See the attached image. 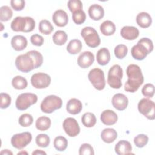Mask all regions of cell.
I'll return each mask as SVG.
<instances>
[{"label": "cell", "instance_id": "obj_1", "mask_svg": "<svg viewBox=\"0 0 155 155\" xmlns=\"http://www.w3.org/2000/svg\"><path fill=\"white\" fill-rule=\"evenodd\" d=\"M43 56L36 50H30L26 53L19 55L15 60V65L18 70L28 73L42 65Z\"/></svg>", "mask_w": 155, "mask_h": 155}, {"label": "cell", "instance_id": "obj_2", "mask_svg": "<svg viewBox=\"0 0 155 155\" xmlns=\"http://www.w3.org/2000/svg\"><path fill=\"white\" fill-rule=\"evenodd\" d=\"M128 80L124 85V90L127 92L134 93L143 84L144 78L142 70L136 64H130L126 70Z\"/></svg>", "mask_w": 155, "mask_h": 155}, {"label": "cell", "instance_id": "obj_3", "mask_svg": "<svg viewBox=\"0 0 155 155\" xmlns=\"http://www.w3.org/2000/svg\"><path fill=\"white\" fill-rule=\"evenodd\" d=\"M154 48L152 41L148 38H142L131 50L132 57L139 61L144 59Z\"/></svg>", "mask_w": 155, "mask_h": 155}, {"label": "cell", "instance_id": "obj_4", "mask_svg": "<svg viewBox=\"0 0 155 155\" xmlns=\"http://www.w3.org/2000/svg\"><path fill=\"white\" fill-rule=\"evenodd\" d=\"M10 27L13 31L16 32H31L35 29V21L29 16H17L12 21Z\"/></svg>", "mask_w": 155, "mask_h": 155}, {"label": "cell", "instance_id": "obj_5", "mask_svg": "<svg viewBox=\"0 0 155 155\" xmlns=\"http://www.w3.org/2000/svg\"><path fill=\"white\" fill-rule=\"evenodd\" d=\"M122 68L119 65L115 64L113 65L108 71L107 83L112 88L119 89L122 85Z\"/></svg>", "mask_w": 155, "mask_h": 155}, {"label": "cell", "instance_id": "obj_6", "mask_svg": "<svg viewBox=\"0 0 155 155\" xmlns=\"http://www.w3.org/2000/svg\"><path fill=\"white\" fill-rule=\"evenodd\" d=\"M62 100L56 95L46 96L41 104V110L42 112L47 114L51 113L55 110L61 108Z\"/></svg>", "mask_w": 155, "mask_h": 155}, {"label": "cell", "instance_id": "obj_7", "mask_svg": "<svg viewBox=\"0 0 155 155\" xmlns=\"http://www.w3.org/2000/svg\"><path fill=\"white\" fill-rule=\"evenodd\" d=\"M81 35L86 44L91 48H96L101 44V39L97 31L91 27H85L81 31Z\"/></svg>", "mask_w": 155, "mask_h": 155}, {"label": "cell", "instance_id": "obj_8", "mask_svg": "<svg viewBox=\"0 0 155 155\" xmlns=\"http://www.w3.org/2000/svg\"><path fill=\"white\" fill-rule=\"evenodd\" d=\"M88 78L91 84L96 90H102L105 88V80L104 73L102 70L99 68L91 69L88 73Z\"/></svg>", "mask_w": 155, "mask_h": 155}, {"label": "cell", "instance_id": "obj_9", "mask_svg": "<svg viewBox=\"0 0 155 155\" xmlns=\"http://www.w3.org/2000/svg\"><path fill=\"white\" fill-rule=\"evenodd\" d=\"M38 96L31 93H24L19 94L16 100V107L18 110L24 111L36 103Z\"/></svg>", "mask_w": 155, "mask_h": 155}, {"label": "cell", "instance_id": "obj_10", "mask_svg": "<svg viewBox=\"0 0 155 155\" xmlns=\"http://www.w3.org/2000/svg\"><path fill=\"white\" fill-rule=\"evenodd\" d=\"M137 108L139 113L147 119L150 120L155 119V104L153 101L148 98H143L139 102Z\"/></svg>", "mask_w": 155, "mask_h": 155}, {"label": "cell", "instance_id": "obj_11", "mask_svg": "<svg viewBox=\"0 0 155 155\" xmlns=\"http://www.w3.org/2000/svg\"><path fill=\"white\" fill-rule=\"evenodd\" d=\"M32 140V135L30 132H23L14 134L11 138L12 145L18 150H21L28 145Z\"/></svg>", "mask_w": 155, "mask_h": 155}, {"label": "cell", "instance_id": "obj_12", "mask_svg": "<svg viewBox=\"0 0 155 155\" xmlns=\"http://www.w3.org/2000/svg\"><path fill=\"white\" fill-rule=\"evenodd\" d=\"M32 86L38 89H42L48 87L51 83L50 76L45 73H36L32 75L31 79Z\"/></svg>", "mask_w": 155, "mask_h": 155}, {"label": "cell", "instance_id": "obj_13", "mask_svg": "<svg viewBox=\"0 0 155 155\" xmlns=\"http://www.w3.org/2000/svg\"><path fill=\"white\" fill-rule=\"evenodd\" d=\"M63 128L70 137H75L80 133V127L77 120L73 117H67L63 122Z\"/></svg>", "mask_w": 155, "mask_h": 155}, {"label": "cell", "instance_id": "obj_14", "mask_svg": "<svg viewBox=\"0 0 155 155\" xmlns=\"http://www.w3.org/2000/svg\"><path fill=\"white\" fill-rule=\"evenodd\" d=\"M111 103L114 108L119 111H123L125 110L128 106V99L125 94L117 93L113 96Z\"/></svg>", "mask_w": 155, "mask_h": 155}, {"label": "cell", "instance_id": "obj_15", "mask_svg": "<svg viewBox=\"0 0 155 155\" xmlns=\"http://www.w3.org/2000/svg\"><path fill=\"white\" fill-rule=\"evenodd\" d=\"M94 61V54L88 51H84L79 54L78 58V65L82 68H86L91 66Z\"/></svg>", "mask_w": 155, "mask_h": 155}, {"label": "cell", "instance_id": "obj_16", "mask_svg": "<svg viewBox=\"0 0 155 155\" xmlns=\"http://www.w3.org/2000/svg\"><path fill=\"white\" fill-rule=\"evenodd\" d=\"M52 20L56 25L62 27H65L68 21L67 13L63 10L59 9L56 10L52 15Z\"/></svg>", "mask_w": 155, "mask_h": 155}, {"label": "cell", "instance_id": "obj_17", "mask_svg": "<svg viewBox=\"0 0 155 155\" xmlns=\"http://www.w3.org/2000/svg\"><path fill=\"white\" fill-rule=\"evenodd\" d=\"M101 122L107 125H112L117 121V114L111 110H106L102 112L100 117Z\"/></svg>", "mask_w": 155, "mask_h": 155}, {"label": "cell", "instance_id": "obj_18", "mask_svg": "<svg viewBox=\"0 0 155 155\" xmlns=\"http://www.w3.org/2000/svg\"><path fill=\"white\" fill-rule=\"evenodd\" d=\"M120 35L127 40H134L139 35V30L133 26H124L120 30Z\"/></svg>", "mask_w": 155, "mask_h": 155}, {"label": "cell", "instance_id": "obj_19", "mask_svg": "<svg viewBox=\"0 0 155 155\" xmlns=\"http://www.w3.org/2000/svg\"><path fill=\"white\" fill-rule=\"evenodd\" d=\"M88 15L91 19L99 21L104 16V8L97 4H92L88 8Z\"/></svg>", "mask_w": 155, "mask_h": 155}, {"label": "cell", "instance_id": "obj_20", "mask_svg": "<svg viewBox=\"0 0 155 155\" xmlns=\"http://www.w3.org/2000/svg\"><path fill=\"white\" fill-rule=\"evenodd\" d=\"M82 109V104L78 99L71 98L67 103L66 110L71 114H78Z\"/></svg>", "mask_w": 155, "mask_h": 155}, {"label": "cell", "instance_id": "obj_21", "mask_svg": "<svg viewBox=\"0 0 155 155\" xmlns=\"http://www.w3.org/2000/svg\"><path fill=\"white\" fill-rule=\"evenodd\" d=\"M11 45L16 51H22L27 46V40L22 35H15L11 39Z\"/></svg>", "mask_w": 155, "mask_h": 155}, {"label": "cell", "instance_id": "obj_22", "mask_svg": "<svg viewBox=\"0 0 155 155\" xmlns=\"http://www.w3.org/2000/svg\"><path fill=\"white\" fill-rule=\"evenodd\" d=\"M114 150L116 153L118 155L132 154V146L128 141L122 140L118 142L115 145Z\"/></svg>", "mask_w": 155, "mask_h": 155}, {"label": "cell", "instance_id": "obj_23", "mask_svg": "<svg viewBox=\"0 0 155 155\" xmlns=\"http://www.w3.org/2000/svg\"><path fill=\"white\" fill-rule=\"evenodd\" d=\"M136 20L137 25L143 28L149 27L152 23V18L150 15L145 12L138 13Z\"/></svg>", "mask_w": 155, "mask_h": 155}, {"label": "cell", "instance_id": "obj_24", "mask_svg": "<svg viewBox=\"0 0 155 155\" xmlns=\"http://www.w3.org/2000/svg\"><path fill=\"white\" fill-rule=\"evenodd\" d=\"M110 53L108 48L103 47L100 48L96 53L97 62L101 65H107L110 61Z\"/></svg>", "mask_w": 155, "mask_h": 155}, {"label": "cell", "instance_id": "obj_25", "mask_svg": "<svg viewBox=\"0 0 155 155\" xmlns=\"http://www.w3.org/2000/svg\"><path fill=\"white\" fill-rule=\"evenodd\" d=\"M101 137L104 142L110 143L116 139L117 137V133L113 128H105L101 133Z\"/></svg>", "mask_w": 155, "mask_h": 155}, {"label": "cell", "instance_id": "obj_26", "mask_svg": "<svg viewBox=\"0 0 155 155\" xmlns=\"http://www.w3.org/2000/svg\"><path fill=\"white\" fill-rule=\"evenodd\" d=\"M100 30L102 35L105 36H110L114 33L116 31V25L112 21L107 20L101 24Z\"/></svg>", "mask_w": 155, "mask_h": 155}, {"label": "cell", "instance_id": "obj_27", "mask_svg": "<svg viewBox=\"0 0 155 155\" xmlns=\"http://www.w3.org/2000/svg\"><path fill=\"white\" fill-rule=\"evenodd\" d=\"M82 44L79 39H74L71 40L67 45V51L71 54L79 53L82 49Z\"/></svg>", "mask_w": 155, "mask_h": 155}, {"label": "cell", "instance_id": "obj_28", "mask_svg": "<svg viewBox=\"0 0 155 155\" xmlns=\"http://www.w3.org/2000/svg\"><path fill=\"white\" fill-rule=\"evenodd\" d=\"M51 120L47 116H41L37 119L35 123L36 128L39 131H46L51 126Z\"/></svg>", "mask_w": 155, "mask_h": 155}, {"label": "cell", "instance_id": "obj_29", "mask_svg": "<svg viewBox=\"0 0 155 155\" xmlns=\"http://www.w3.org/2000/svg\"><path fill=\"white\" fill-rule=\"evenodd\" d=\"M82 124L88 128L93 127L96 123V118L95 115L90 112L84 113L81 117Z\"/></svg>", "mask_w": 155, "mask_h": 155}, {"label": "cell", "instance_id": "obj_30", "mask_svg": "<svg viewBox=\"0 0 155 155\" xmlns=\"http://www.w3.org/2000/svg\"><path fill=\"white\" fill-rule=\"evenodd\" d=\"M53 41L57 45H62L67 41V35L63 30H58L53 35Z\"/></svg>", "mask_w": 155, "mask_h": 155}, {"label": "cell", "instance_id": "obj_31", "mask_svg": "<svg viewBox=\"0 0 155 155\" xmlns=\"http://www.w3.org/2000/svg\"><path fill=\"white\" fill-rule=\"evenodd\" d=\"M53 145L56 150L59 151H64L67 147L68 141L65 137L59 136L54 138Z\"/></svg>", "mask_w": 155, "mask_h": 155}, {"label": "cell", "instance_id": "obj_32", "mask_svg": "<svg viewBox=\"0 0 155 155\" xmlns=\"http://www.w3.org/2000/svg\"><path fill=\"white\" fill-rule=\"evenodd\" d=\"M38 28L39 31L45 35H50L54 30V27L51 22L46 19L41 20L39 22Z\"/></svg>", "mask_w": 155, "mask_h": 155}, {"label": "cell", "instance_id": "obj_33", "mask_svg": "<svg viewBox=\"0 0 155 155\" xmlns=\"http://www.w3.org/2000/svg\"><path fill=\"white\" fill-rule=\"evenodd\" d=\"M27 81L25 78L21 76H16L12 79V85L14 88L23 90L27 87Z\"/></svg>", "mask_w": 155, "mask_h": 155}, {"label": "cell", "instance_id": "obj_34", "mask_svg": "<svg viewBox=\"0 0 155 155\" xmlns=\"http://www.w3.org/2000/svg\"><path fill=\"white\" fill-rule=\"evenodd\" d=\"M13 16L12 10L7 5H3L0 8V20L1 21H8Z\"/></svg>", "mask_w": 155, "mask_h": 155}, {"label": "cell", "instance_id": "obj_35", "mask_svg": "<svg viewBox=\"0 0 155 155\" xmlns=\"http://www.w3.org/2000/svg\"><path fill=\"white\" fill-rule=\"evenodd\" d=\"M35 141L38 146L42 148H45L49 145L50 142V139L49 136L47 134H39L36 137Z\"/></svg>", "mask_w": 155, "mask_h": 155}, {"label": "cell", "instance_id": "obj_36", "mask_svg": "<svg viewBox=\"0 0 155 155\" xmlns=\"http://www.w3.org/2000/svg\"><path fill=\"white\" fill-rule=\"evenodd\" d=\"M115 56L119 59L124 58L128 53V48L124 44H119L115 48L114 50Z\"/></svg>", "mask_w": 155, "mask_h": 155}, {"label": "cell", "instance_id": "obj_37", "mask_svg": "<svg viewBox=\"0 0 155 155\" xmlns=\"http://www.w3.org/2000/svg\"><path fill=\"white\" fill-rule=\"evenodd\" d=\"M72 19L74 22L78 25L84 23L86 19V15L83 10H78L72 13Z\"/></svg>", "mask_w": 155, "mask_h": 155}, {"label": "cell", "instance_id": "obj_38", "mask_svg": "<svg viewBox=\"0 0 155 155\" xmlns=\"http://www.w3.org/2000/svg\"><path fill=\"white\" fill-rule=\"evenodd\" d=\"M19 124L21 126L27 127L30 126L33 122V118L30 114L25 113L22 114L19 118Z\"/></svg>", "mask_w": 155, "mask_h": 155}, {"label": "cell", "instance_id": "obj_39", "mask_svg": "<svg viewBox=\"0 0 155 155\" xmlns=\"http://www.w3.org/2000/svg\"><path fill=\"white\" fill-rule=\"evenodd\" d=\"M134 143L138 148H142L148 142V137L144 134H139L134 138Z\"/></svg>", "mask_w": 155, "mask_h": 155}, {"label": "cell", "instance_id": "obj_40", "mask_svg": "<svg viewBox=\"0 0 155 155\" xmlns=\"http://www.w3.org/2000/svg\"><path fill=\"white\" fill-rule=\"evenodd\" d=\"M67 6L70 11L73 13L78 10H82V3L80 0H70L67 2Z\"/></svg>", "mask_w": 155, "mask_h": 155}, {"label": "cell", "instance_id": "obj_41", "mask_svg": "<svg viewBox=\"0 0 155 155\" xmlns=\"http://www.w3.org/2000/svg\"><path fill=\"white\" fill-rule=\"evenodd\" d=\"M80 155H93L94 154L93 148L89 143H83L81 145L79 150Z\"/></svg>", "mask_w": 155, "mask_h": 155}, {"label": "cell", "instance_id": "obj_42", "mask_svg": "<svg viewBox=\"0 0 155 155\" xmlns=\"http://www.w3.org/2000/svg\"><path fill=\"white\" fill-rule=\"evenodd\" d=\"M142 93L145 97H152L154 94V85L150 83L145 84L142 89Z\"/></svg>", "mask_w": 155, "mask_h": 155}, {"label": "cell", "instance_id": "obj_43", "mask_svg": "<svg viewBox=\"0 0 155 155\" xmlns=\"http://www.w3.org/2000/svg\"><path fill=\"white\" fill-rule=\"evenodd\" d=\"M1 104L0 107L1 109H5L8 108L11 104L10 96L5 93H1L0 94Z\"/></svg>", "mask_w": 155, "mask_h": 155}, {"label": "cell", "instance_id": "obj_44", "mask_svg": "<svg viewBox=\"0 0 155 155\" xmlns=\"http://www.w3.org/2000/svg\"><path fill=\"white\" fill-rule=\"evenodd\" d=\"M25 2L24 0H12L10 1L11 7L16 11H21L25 7Z\"/></svg>", "mask_w": 155, "mask_h": 155}, {"label": "cell", "instance_id": "obj_45", "mask_svg": "<svg viewBox=\"0 0 155 155\" xmlns=\"http://www.w3.org/2000/svg\"><path fill=\"white\" fill-rule=\"evenodd\" d=\"M30 42L31 44L36 46H41L44 44V39L41 35L38 34H34L30 37Z\"/></svg>", "mask_w": 155, "mask_h": 155}, {"label": "cell", "instance_id": "obj_46", "mask_svg": "<svg viewBox=\"0 0 155 155\" xmlns=\"http://www.w3.org/2000/svg\"><path fill=\"white\" fill-rule=\"evenodd\" d=\"M35 154H46V153L41 150H36L32 153V155H35Z\"/></svg>", "mask_w": 155, "mask_h": 155}, {"label": "cell", "instance_id": "obj_47", "mask_svg": "<svg viewBox=\"0 0 155 155\" xmlns=\"http://www.w3.org/2000/svg\"><path fill=\"white\" fill-rule=\"evenodd\" d=\"M1 154H10V155H12L13 154V153L11 151H10V150H2L1 151Z\"/></svg>", "mask_w": 155, "mask_h": 155}, {"label": "cell", "instance_id": "obj_48", "mask_svg": "<svg viewBox=\"0 0 155 155\" xmlns=\"http://www.w3.org/2000/svg\"><path fill=\"white\" fill-rule=\"evenodd\" d=\"M27 154L28 153L27 152H25V151H21V152H19V153H18V154Z\"/></svg>", "mask_w": 155, "mask_h": 155}]
</instances>
